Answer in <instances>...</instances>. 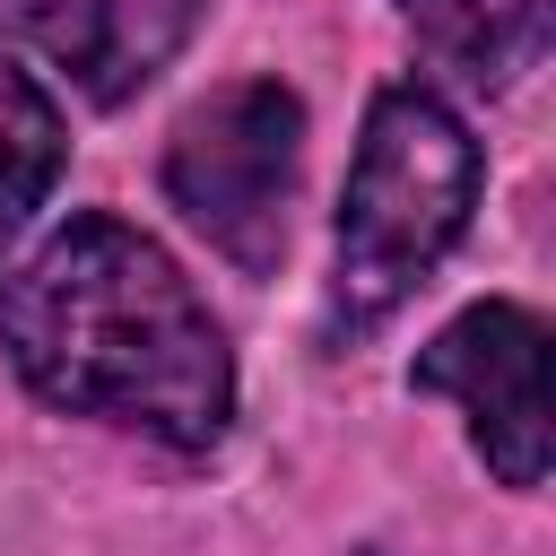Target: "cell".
<instances>
[{"mask_svg": "<svg viewBox=\"0 0 556 556\" xmlns=\"http://www.w3.org/2000/svg\"><path fill=\"white\" fill-rule=\"evenodd\" d=\"M0 348L35 400L139 426L174 452H208L235 417V365L208 304L174 252L122 217H70L0 278Z\"/></svg>", "mask_w": 556, "mask_h": 556, "instance_id": "cell-1", "label": "cell"}, {"mask_svg": "<svg viewBox=\"0 0 556 556\" xmlns=\"http://www.w3.org/2000/svg\"><path fill=\"white\" fill-rule=\"evenodd\" d=\"M478 200V148L460 113L426 87H382L365 104V139L348 165L339 200V278H330V330H374L391 321L434 261L460 243Z\"/></svg>", "mask_w": 556, "mask_h": 556, "instance_id": "cell-2", "label": "cell"}, {"mask_svg": "<svg viewBox=\"0 0 556 556\" xmlns=\"http://www.w3.org/2000/svg\"><path fill=\"white\" fill-rule=\"evenodd\" d=\"M61 156H70V139H61L52 96L0 52V252L26 235V217H35L43 191L61 182Z\"/></svg>", "mask_w": 556, "mask_h": 556, "instance_id": "cell-7", "label": "cell"}, {"mask_svg": "<svg viewBox=\"0 0 556 556\" xmlns=\"http://www.w3.org/2000/svg\"><path fill=\"white\" fill-rule=\"evenodd\" d=\"M191 17L200 0H0V43L43 52L87 104H122L182 52Z\"/></svg>", "mask_w": 556, "mask_h": 556, "instance_id": "cell-5", "label": "cell"}, {"mask_svg": "<svg viewBox=\"0 0 556 556\" xmlns=\"http://www.w3.org/2000/svg\"><path fill=\"white\" fill-rule=\"evenodd\" d=\"M295 165H304V104L278 78H235V87L200 96L165 139L174 208L252 278L278 269V252H287Z\"/></svg>", "mask_w": 556, "mask_h": 556, "instance_id": "cell-3", "label": "cell"}, {"mask_svg": "<svg viewBox=\"0 0 556 556\" xmlns=\"http://www.w3.org/2000/svg\"><path fill=\"white\" fill-rule=\"evenodd\" d=\"M400 17L478 87H513L547 43L539 0H400Z\"/></svg>", "mask_w": 556, "mask_h": 556, "instance_id": "cell-6", "label": "cell"}, {"mask_svg": "<svg viewBox=\"0 0 556 556\" xmlns=\"http://www.w3.org/2000/svg\"><path fill=\"white\" fill-rule=\"evenodd\" d=\"M417 391L460 400L469 443L486 452L504 486L547 478V321L530 304L486 295L460 321H443L417 356Z\"/></svg>", "mask_w": 556, "mask_h": 556, "instance_id": "cell-4", "label": "cell"}]
</instances>
